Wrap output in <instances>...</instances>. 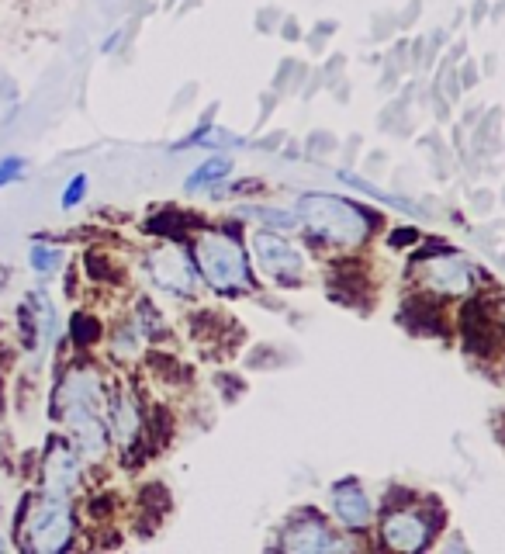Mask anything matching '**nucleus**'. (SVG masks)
<instances>
[{
    "label": "nucleus",
    "mask_w": 505,
    "mask_h": 554,
    "mask_svg": "<svg viewBox=\"0 0 505 554\" xmlns=\"http://www.w3.org/2000/svg\"><path fill=\"white\" fill-rule=\"evenodd\" d=\"M298 215L308 222V236L315 239H329L339 246H360L367 239L371 226H378L381 215H367V208H357L346 198H333V194H301L298 201Z\"/></svg>",
    "instance_id": "f257e3e1"
},
{
    "label": "nucleus",
    "mask_w": 505,
    "mask_h": 554,
    "mask_svg": "<svg viewBox=\"0 0 505 554\" xmlns=\"http://www.w3.org/2000/svg\"><path fill=\"white\" fill-rule=\"evenodd\" d=\"M66 423L87 454H101L108 447V423H104V392L94 371L77 368L63 381Z\"/></svg>",
    "instance_id": "f03ea898"
},
{
    "label": "nucleus",
    "mask_w": 505,
    "mask_h": 554,
    "mask_svg": "<svg viewBox=\"0 0 505 554\" xmlns=\"http://www.w3.org/2000/svg\"><path fill=\"white\" fill-rule=\"evenodd\" d=\"M194 257H198L205 281L218 295H239V291L253 288L250 260H246L243 246H239V236H232V232L225 229L201 232L198 246H194Z\"/></svg>",
    "instance_id": "7ed1b4c3"
},
{
    "label": "nucleus",
    "mask_w": 505,
    "mask_h": 554,
    "mask_svg": "<svg viewBox=\"0 0 505 554\" xmlns=\"http://www.w3.org/2000/svg\"><path fill=\"white\" fill-rule=\"evenodd\" d=\"M436 534V527L426 520V513H412V509L398 506L395 513L388 509L381 523V537L391 551H422L429 544V537Z\"/></svg>",
    "instance_id": "20e7f679"
},
{
    "label": "nucleus",
    "mask_w": 505,
    "mask_h": 554,
    "mask_svg": "<svg viewBox=\"0 0 505 554\" xmlns=\"http://www.w3.org/2000/svg\"><path fill=\"white\" fill-rule=\"evenodd\" d=\"M253 250H256V260L260 267L267 271L274 281H288V284H298L301 277V257L291 243H284L281 236L274 232H256L253 236Z\"/></svg>",
    "instance_id": "39448f33"
},
{
    "label": "nucleus",
    "mask_w": 505,
    "mask_h": 554,
    "mask_svg": "<svg viewBox=\"0 0 505 554\" xmlns=\"http://www.w3.org/2000/svg\"><path fill=\"white\" fill-rule=\"evenodd\" d=\"M49 444L52 447L49 458H45V492H49V499H66L73 492V485L80 482V461L66 440L52 437Z\"/></svg>",
    "instance_id": "423d86ee"
},
{
    "label": "nucleus",
    "mask_w": 505,
    "mask_h": 554,
    "mask_svg": "<svg viewBox=\"0 0 505 554\" xmlns=\"http://www.w3.org/2000/svg\"><path fill=\"white\" fill-rule=\"evenodd\" d=\"M35 548L45 551H66L70 548V513H66V499H45L39 516L32 520Z\"/></svg>",
    "instance_id": "0eeeda50"
},
{
    "label": "nucleus",
    "mask_w": 505,
    "mask_h": 554,
    "mask_svg": "<svg viewBox=\"0 0 505 554\" xmlns=\"http://www.w3.org/2000/svg\"><path fill=\"white\" fill-rule=\"evenodd\" d=\"M146 264H149V271H153L156 284L173 291V295H191L194 281H198L191 260H187L180 250H160V253H153Z\"/></svg>",
    "instance_id": "6e6552de"
},
{
    "label": "nucleus",
    "mask_w": 505,
    "mask_h": 554,
    "mask_svg": "<svg viewBox=\"0 0 505 554\" xmlns=\"http://www.w3.org/2000/svg\"><path fill=\"white\" fill-rule=\"evenodd\" d=\"M333 506H336V516L350 530H367V520H371V499L364 496L357 478H343V482L333 485Z\"/></svg>",
    "instance_id": "1a4fd4ad"
},
{
    "label": "nucleus",
    "mask_w": 505,
    "mask_h": 554,
    "mask_svg": "<svg viewBox=\"0 0 505 554\" xmlns=\"http://www.w3.org/2000/svg\"><path fill=\"white\" fill-rule=\"evenodd\" d=\"M426 284L436 288L440 295H461V291L471 288V271L464 264H450V253H443V260H433L426 267Z\"/></svg>",
    "instance_id": "9d476101"
},
{
    "label": "nucleus",
    "mask_w": 505,
    "mask_h": 554,
    "mask_svg": "<svg viewBox=\"0 0 505 554\" xmlns=\"http://www.w3.org/2000/svg\"><path fill=\"white\" fill-rule=\"evenodd\" d=\"M284 548H288V551H301V554H308V551L315 554V551L336 548V541H333V534H329L326 523L315 516V527H312V523H301V527H295L288 537H284Z\"/></svg>",
    "instance_id": "9b49d317"
},
{
    "label": "nucleus",
    "mask_w": 505,
    "mask_h": 554,
    "mask_svg": "<svg viewBox=\"0 0 505 554\" xmlns=\"http://www.w3.org/2000/svg\"><path fill=\"white\" fill-rule=\"evenodd\" d=\"M198 226V219L194 215H184V212H167L153 215V219H146V232H156V236H173V239H184V229Z\"/></svg>",
    "instance_id": "f8f14e48"
},
{
    "label": "nucleus",
    "mask_w": 505,
    "mask_h": 554,
    "mask_svg": "<svg viewBox=\"0 0 505 554\" xmlns=\"http://www.w3.org/2000/svg\"><path fill=\"white\" fill-rule=\"evenodd\" d=\"M229 174H232L229 156H211V160H205L191 177H187V191H194V187H208V184L222 181V177H229Z\"/></svg>",
    "instance_id": "ddd939ff"
},
{
    "label": "nucleus",
    "mask_w": 505,
    "mask_h": 554,
    "mask_svg": "<svg viewBox=\"0 0 505 554\" xmlns=\"http://www.w3.org/2000/svg\"><path fill=\"white\" fill-rule=\"evenodd\" d=\"M339 181H343V184H350V187H357V191H364V194H371V198L384 201V205H395V208H402V212H409V215H416V212H419V208L412 205V201L395 198V194H384V191H378V187H374V184H367V181H360V177L346 174V170H339Z\"/></svg>",
    "instance_id": "4468645a"
},
{
    "label": "nucleus",
    "mask_w": 505,
    "mask_h": 554,
    "mask_svg": "<svg viewBox=\"0 0 505 554\" xmlns=\"http://www.w3.org/2000/svg\"><path fill=\"white\" fill-rule=\"evenodd\" d=\"M97 336H101V323H97L94 316H87V312H73L70 340L77 343V347H90V343H97Z\"/></svg>",
    "instance_id": "2eb2a0df"
},
{
    "label": "nucleus",
    "mask_w": 505,
    "mask_h": 554,
    "mask_svg": "<svg viewBox=\"0 0 505 554\" xmlns=\"http://www.w3.org/2000/svg\"><path fill=\"white\" fill-rule=\"evenodd\" d=\"M28 260H32V267L39 274H49V271H56V267H59V260H63V250H56V246H32Z\"/></svg>",
    "instance_id": "dca6fc26"
},
{
    "label": "nucleus",
    "mask_w": 505,
    "mask_h": 554,
    "mask_svg": "<svg viewBox=\"0 0 505 554\" xmlns=\"http://www.w3.org/2000/svg\"><path fill=\"white\" fill-rule=\"evenodd\" d=\"M246 215H253V219H267V226H274V229H295V226H298L295 215L274 212V208H250Z\"/></svg>",
    "instance_id": "f3484780"
},
{
    "label": "nucleus",
    "mask_w": 505,
    "mask_h": 554,
    "mask_svg": "<svg viewBox=\"0 0 505 554\" xmlns=\"http://www.w3.org/2000/svg\"><path fill=\"white\" fill-rule=\"evenodd\" d=\"M84 264H87V271H90V277H94V281H118L115 271H111V264L97 250H87L84 253Z\"/></svg>",
    "instance_id": "a211bd4d"
},
{
    "label": "nucleus",
    "mask_w": 505,
    "mask_h": 554,
    "mask_svg": "<svg viewBox=\"0 0 505 554\" xmlns=\"http://www.w3.org/2000/svg\"><path fill=\"white\" fill-rule=\"evenodd\" d=\"M84 194H87V174H77L70 184H66V191H63V198H59V205L70 212V208H77L80 201H84Z\"/></svg>",
    "instance_id": "6ab92c4d"
},
{
    "label": "nucleus",
    "mask_w": 505,
    "mask_h": 554,
    "mask_svg": "<svg viewBox=\"0 0 505 554\" xmlns=\"http://www.w3.org/2000/svg\"><path fill=\"white\" fill-rule=\"evenodd\" d=\"M21 174H25V156H4L0 160V187L21 181Z\"/></svg>",
    "instance_id": "aec40b11"
},
{
    "label": "nucleus",
    "mask_w": 505,
    "mask_h": 554,
    "mask_svg": "<svg viewBox=\"0 0 505 554\" xmlns=\"http://www.w3.org/2000/svg\"><path fill=\"white\" fill-rule=\"evenodd\" d=\"M21 329H25V343L28 347H35V343H39V326L32 323V309H28V305H21Z\"/></svg>",
    "instance_id": "412c9836"
},
{
    "label": "nucleus",
    "mask_w": 505,
    "mask_h": 554,
    "mask_svg": "<svg viewBox=\"0 0 505 554\" xmlns=\"http://www.w3.org/2000/svg\"><path fill=\"white\" fill-rule=\"evenodd\" d=\"M149 426H153V433H156V440H167V433H170V416H167V409H156L153 416H149Z\"/></svg>",
    "instance_id": "4be33fe9"
},
{
    "label": "nucleus",
    "mask_w": 505,
    "mask_h": 554,
    "mask_svg": "<svg viewBox=\"0 0 505 554\" xmlns=\"http://www.w3.org/2000/svg\"><path fill=\"white\" fill-rule=\"evenodd\" d=\"M416 239H419L416 229H398V232H391L388 236V243L391 246H409V243H416Z\"/></svg>",
    "instance_id": "5701e85b"
},
{
    "label": "nucleus",
    "mask_w": 505,
    "mask_h": 554,
    "mask_svg": "<svg viewBox=\"0 0 505 554\" xmlns=\"http://www.w3.org/2000/svg\"><path fill=\"white\" fill-rule=\"evenodd\" d=\"M111 509H115V499H111V496H97L94 503H90V516H108Z\"/></svg>",
    "instance_id": "b1692460"
},
{
    "label": "nucleus",
    "mask_w": 505,
    "mask_h": 554,
    "mask_svg": "<svg viewBox=\"0 0 505 554\" xmlns=\"http://www.w3.org/2000/svg\"><path fill=\"white\" fill-rule=\"evenodd\" d=\"M118 42H122V32H115V35H111V39H108V42H104V52H111V49H115V46H118Z\"/></svg>",
    "instance_id": "393cba45"
}]
</instances>
